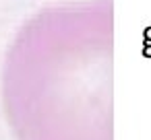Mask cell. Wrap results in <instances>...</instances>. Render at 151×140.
I'll list each match as a JSON object with an SVG mask.
<instances>
[{"label":"cell","instance_id":"6da1fadb","mask_svg":"<svg viewBox=\"0 0 151 140\" xmlns=\"http://www.w3.org/2000/svg\"><path fill=\"white\" fill-rule=\"evenodd\" d=\"M85 17L70 6L46 9L11 45L2 91L23 140H93Z\"/></svg>","mask_w":151,"mask_h":140}]
</instances>
